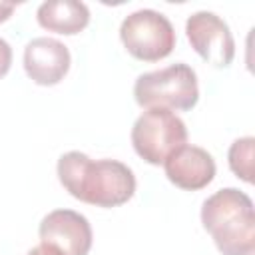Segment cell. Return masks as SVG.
Masks as SVG:
<instances>
[{
	"label": "cell",
	"mask_w": 255,
	"mask_h": 255,
	"mask_svg": "<svg viewBox=\"0 0 255 255\" xmlns=\"http://www.w3.org/2000/svg\"><path fill=\"white\" fill-rule=\"evenodd\" d=\"M58 179L72 197L106 209L128 203L135 193V175L126 163L92 159L82 151L60 155Z\"/></svg>",
	"instance_id": "1"
},
{
	"label": "cell",
	"mask_w": 255,
	"mask_h": 255,
	"mask_svg": "<svg viewBox=\"0 0 255 255\" xmlns=\"http://www.w3.org/2000/svg\"><path fill=\"white\" fill-rule=\"evenodd\" d=\"M201 223L221 255L255 253L253 201L237 187H223L209 195L201 207Z\"/></svg>",
	"instance_id": "2"
},
{
	"label": "cell",
	"mask_w": 255,
	"mask_h": 255,
	"mask_svg": "<svg viewBox=\"0 0 255 255\" xmlns=\"http://www.w3.org/2000/svg\"><path fill=\"white\" fill-rule=\"evenodd\" d=\"M135 102L149 110V108H163V110H179L187 112L195 108L199 100V86L197 74L187 64H171L161 70L145 72L137 76L133 84Z\"/></svg>",
	"instance_id": "3"
},
{
	"label": "cell",
	"mask_w": 255,
	"mask_h": 255,
	"mask_svg": "<svg viewBox=\"0 0 255 255\" xmlns=\"http://www.w3.org/2000/svg\"><path fill=\"white\" fill-rule=\"evenodd\" d=\"M187 128L179 116L163 108L145 110L131 128V145L135 153L151 163H163L175 149L185 145Z\"/></svg>",
	"instance_id": "4"
},
{
	"label": "cell",
	"mask_w": 255,
	"mask_h": 255,
	"mask_svg": "<svg viewBox=\"0 0 255 255\" xmlns=\"http://www.w3.org/2000/svg\"><path fill=\"white\" fill-rule=\"evenodd\" d=\"M124 48L141 62H159L175 48V30L165 14L143 8L124 18L120 26Z\"/></svg>",
	"instance_id": "5"
},
{
	"label": "cell",
	"mask_w": 255,
	"mask_h": 255,
	"mask_svg": "<svg viewBox=\"0 0 255 255\" xmlns=\"http://www.w3.org/2000/svg\"><path fill=\"white\" fill-rule=\"evenodd\" d=\"M185 34L191 48L213 68H227L235 58V40L223 18L199 10L185 22Z\"/></svg>",
	"instance_id": "6"
},
{
	"label": "cell",
	"mask_w": 255,
	"mask_h": 255,
	"mask_svg": "<svg viewBox=\"0 0 255 255\" xmlns=\"http://www.w3.org/2000/svg\"><path fill=\"white\" fill-rule=\"evenodd\" d=\"M40 243L58 255H88L92 249V225L74 209L50 211L38 227Z\"/></svg>",
	"instance_id": "7"
},
{
	"label": "cell",
	"mask_w": 255,
	"mask_h": 255,
	"mask_svg": "<svg viewBox=\"0 0 255 255\" xmlns=\"http://www.w3.org/2000/svg\"><path fill=\"white\" fill-rule=\"evenodd\" d=\"M72 64L70 50L56 38L40 36L24 48L26 76L38 86H56L64 80Z\"/></svg>",
	"instance_id": "8"
},
{
	"label": "cell",
	"mask_w": 255,
	"mask_h": 255,
	"mask_svg": "<svg viewBox=\"0 0 255 255\" xmlns=\"http://www.w3.org/2000/svg\"><path fill=\"white\" fill-rule=\"evenodd\" d=\"M163 167L167 179L187 191L203 189L215 177V159L199 145H181L163 161Z\"/></svg>",
	"instance_id": "9"
},
{
	"label": "cell",
	"mask_w": 255,
	"mask_h": 255,
	"mask_svg": "<svg viewBox=\"0 0 255 255\" xmlns=\"http://www.w3.org/2000/svg\"><path fill=\"white\" fill-rule=\"evenodd\" d=\"M36 20L48 32L74 36L88 26L90 10L84 2L76 0H48L38 6Z\"/></svg>",
	"instance_id": "10"
},
{
	"label": "cell",
	"mask_w": 255,
	"mask_h": 255,
	"mask_svg": "<svg viewBox=\"0 0 255 255\" xmlns=\"http://www.w3.org/2000/svg\"><path fill=\"white\" fill-rule=\"evenodd\" d=\"M253 151H255V139L251 135H245L235 139L227 153L231 171L245 183H253Z\"/></svg>",
	"instance_id": "11"
},
{
	"label": "cell",
	"mask_w": 255,
	"mask_h": 255,
	"mask_svg": "<svg viewBox=\"0 0 255 255\" xmlns=\"http://www.w3.org/2000/svg\"><path fill=\"white\" fill-rule=\"evenodd\" d=\"M10 66H12V48L4 38H0V78L8 74Z\"/></svg>",
	"instance_id": "12"
},
{
	"label": "cell",
	"mask_w": 255,
	"mask_h": 255,
	"mask_svg": "<svg viewBox=\"0 0 255 255\" xmlns=\"http://www.w3.org/2000/svg\"><path fill=\"white\" fill-rule=\"evenodd\" d=\"M16 8V2H0V22H6Z\"/></svg>",
	"instance_id": "13"
},
{
	"label": "cell",
	"mask_w": 255,
	"mask_h": 255,
	"mask_svg": "<svg viewBox=\"0 0 255 255\" xmlns=\"http://www.w3.org/2000/svg\"><path fill=\"white\" fill-rule=\"evenodd\" d=\"M26 255H58V253H56V251H52L50 247H46V245H42V243H40L38 247H32Z\"/></svg>",
	"instance_id": "14"
}]
</instances>
